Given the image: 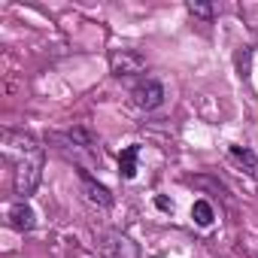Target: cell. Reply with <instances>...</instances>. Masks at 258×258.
Here are the masks:
<instances>
[{
    "mask_svg": "<svg viewBox=\"0 0 258 258\" xmlns=\"http://www.w3.org/2000/svg\"><path fill=\"white\" fill-rule=\"evenodd\" d=\"M4 155L13 164V185H16L19 201H28L43 179V164H46L43 146L37 143V137H31L25 131H7Z\"/></svg>",
    "mask_w": 258,
    "mask_h": 258,
    "instance_id": "6da1fadb",
    "label": "cell"
},
{
    "mask_svg": "<svg viewBox=\"0 0 258 258\" xmlns=\"http://www.w3.org/2000/svg\"><path fill=\"white\" fill-rule=\"evenodd\" d=\"M131 100H134L137 109H146V112L158 109L164 103V85L158 79H143V82H137L131 88Z\"/></svg>",
    "mask_w": 258,
    "mask_h": 258,
    "instance_id": "7a4b0ae2",
    "label": "cell"
},
{
    "mask_svg": "<svg viewBox=\"0 0 258 258\" xmlns=\"http://www.w3.org/2000/svg\"><path fill=\"white\" fill-rule=\"evenodd\" d=\"M100 249L106 258H140V249L131 237H124L118 231H106L100 240Z\"/></svg>",
    "mask_w": 258,
    "mask_h": 258,
    "instance_id": "3957f363",
    "label": "cell"
},
{
    "mask_svg": "<svg viewBox=\"0 0 258 258\" xmlns=\"http://www.w3.org/2000/svg\"><path fill=\"white\" fill-rule=\"evenodd\" d=\"M58 143H61V149L64 152H94V146H97V140H94V134L88 131V127H82V124H76V127H70L67 134H61L58 137Z\"/></svg>",
    "mask_w": 258,
    "mask_h": 258,
    "instance_id": "277c9868",
    "label": "cell"
},
{
    "mask_svg": "<svg viewBox=\"0 0 258 258\" xmlns=\"http://www.w3.org/2000/svg\"><path fill=\"white\" fill-rule=\"evenodd\" d=\"M79 182H82L85 198H88L94 207H103V210L112 207V195H109V188H106L103 182H97V179L88 173V167H79Z\"/></svg>",
    "mask_w": 258,
    "mask_h": 258,
    "instance_id": "5b68a950",
    "label": "cell"
},
{
    "mask_svg": "<svg viewBox=\"0 0 258 258\" xmlns=\"http://www.w3.org/2000/svg\"><path fill=\"white\" fill-rule=\"evenodd\" d=\"M109 67H112L115 76H134V73H143L146 70V61L134 49H121V52H112Z\"/></svg>",
    "mask_w": 258,
    "mask_h": 258,
    "instance_id": "8992f818",
    "label": "cell"
},
{
    "mask_svg": "<svg viewBox=\"0 0 258 258\" xmlns=\"http://www.w3.org/2000/svg\"><path fill=\"white\" fill-rule=\"evenodd\" d=\"M7 219H10V225H13L16 231H31V228L37 225V213H34V207H31L28 201H16V204L7 210Z\"/></svg>",
    "mask_w": 258,
    "mask_h": 258,
    "instance_id": "52a82bcc",
    "label": "cell"
},
{
    "mask_svg": "<svg viewBox=\"0 0 258 258\" xmlns=\"http://www.w3.org/2000/svg\"><path fill=\"white\" fill-rule=\"evenodd\" d=\"M137 158H140V146L137 143L121 149V155H118V176L121 179H134L137 176Z\"/></svg>",
    "mask_w": 258,
    "mask_h": 258,
    "instance_id": "ba28073f",
    "label": "cell"
},
{
    "mask_svg": "<svg viewBox=\"0 0 258 258\" xmlns=\"http://www.w3.org/2000/svg\"><path fill=\"white\" fill-rule=\"evenodd\" d=\"M228 155H231L237 164H243L249 173H255V170H258V155H255L252 149H246V146H231V149H228Z\"/></svg>",
    "mask_w": 258,
    "mask_h": 258,
    "instance_id": "9c48e42d",
    "label": "cell"
},
{
    "mask_svg": "<svg viewBox=\"0 0 258 258\" xmlns=\"http://www.w3.org/2000/svg\"><path fill=\"white\" fill-rule=\"evenodd\" d=\"M191 219H195V225L207 228V225H213L216 213H213V207H210L207 201H195V207H191Z\"/></svg>",
    "mask_w": 258,
    "mask_h": 258,
    "instance_id": "30bf717a",
    "label": "cell"
},
{
    "mask_svg": "<svg viewBox=\"0 0 258 258\" xmlns=\"http://www.w3.org/2000/svg\"><path fill=\"white\" fill-rule=\"evenodd\" d=\"M188 13L198 16V19H204V22L213 19V7L210 4H201V0H188Z\"/></svg>",
    "mask_w": 258,
    "mask_h": 258,
    "instance_id": "8fae6325",
    "label": "cell"
},
{
    "mask_svg": "<svg viewBox=\"0 0 258 258\" xmlns=\"http://www.w3.org/2000/svg\"><path fill=\"white\" fill-rule=\"evenodd\" d=\"M155 207H158V210H164V213H173V204H170L167 198H155Z\"/></svg>",
    "mask_w": 258,
    "mask_h": 258,
    "instance_id": "7c38bea8",
    "label": "cell"
}]
</instances>
